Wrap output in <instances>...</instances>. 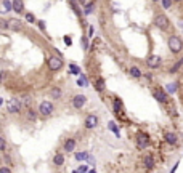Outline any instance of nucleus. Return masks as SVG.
Here are the masks:
<instances>
[{"label": "nucleus", "mask_w": 183, "mask_h": 173, "mask_svg": "<svg viewBox=\"0 0 183 173\" xmlns=\"http://www.w3.org/2000/svg\"><path fill=\"white\" fill-rule=\"evenodd\" d=\"M47 64H48V69L50 71H59L63 68V58L59 56H50L48 61H47Z\"/></svg>", "instance_id": "nucleus-2"}, {"label": "nucleus", "mask_w": 183, "mask_h": 173, "mask_svg": "<svg viewBox=\"0 0 183 173\" xmlns=\"http://www.w3.org/2000/svg\"><path fill=\"white\" fill-rule=\"evenodd\" d=\"M77 84L81 85V86H85V85H87V79H85V76H82L81 79H79V80H77Z\"/></svg>", "instance_id": "nucleus-31"}, {"label": "nucleus", "mask_w": 183, "mask_h": 173, "mask_svg": "<svg viewBox=\"0 0 183 173\" xmlns=\"http://www.w3.org/2000/svg\"><path fill=\"white\" fill-rule=\"evenodd\" d=\"M0 29H8V21L0 18Z\"/></svg>", "instance_id": "nucleus-28"}, {"label": "nucleus", "mask_w": 183, "mask_h": 173, "mask_svg": "<svg viewBox=\"0 0 183 173\" xmlns=\"http://www.w3.org/2000/svg\"><path fill=\"white\" fill-rule=\"evenodd\" d=\"M177 86H178L177 82H172V84H167V85H165V93H167V95H173V93L177 92Z\"/></svg>", "instance_id": "nucleus-15"}, {"label": "nucleus", "mask_w": 183, "mask_h": 173, "mask_svg": "<svg viewBox=\"0 0 183 173\" xmlns=\"http://www.w3.org/2000/svg\"><path fill=\"white\" fill-rule=\"evenodd\" d=\"M7 149V143H5V140L0 136V151H5Z\"/></svg>", "instance_id": "nucleus-33"}, {"label": "nucleus", "mask_w": 183, "mask_h": 173, "mask_svg": "<svg viewBox=\"0 0 183 173\" xmlns=\"http://www.w3.org/2000/svg\"><path fill=\"white\" fill-rule=\"evenodd\" d=\"M182 66H183V58H182V60H178L177 63H175V66H173L172 69H170V74H175V72H177L178 69L182 68Z\"/></svg>", "instance_id": "nucleus-22"}, {"label": "nucleus", "mask_w": 183, "mask_h": 173, "mask_svg": "<svg viewBox=\"0 0 183 173\" xmlns=\"http://www.w3.org/2000/svg\"><path fill=\"white\" fill-rule=\"evenodd\" d=\"M24 18H26V21H27V23H35V18H34V15H32V13H26V15H24Z\"/></svg>", "instance_id": "nucleus-27"}, {"label": "nucleus", "mask_w": 183, "mask_h": 173, "mask_svg": "<svg viewBox=\"0 0 183 173\" xmlns=\"http://www.w3.org/2000/svg\"><path fill=\"white\" fill-rule=\"evenodd\" d=\"M89 173H97V172H95V170H90V172H89Z\"/></svg>", "instance_id": "nucleus-41"}, {"label": "nucleus", "mask_w": 183, "mask_h": 173, "mask_svg": "<svg viewBox=\"0 0 183 173\" xmlns=\"http://www.w3.org/2000/svg\"><path fill=\"white\" fill-rule=\"evenodd\" d=\"M77 170L81 172V173H87V167H85V165H82V167H79Z\"/></svg>", "instance_id": "nucleus-36"}, {"label": "nucleus", "mask_w": 183, "mask_h": 173, "mask_svg": "<svg viewBox=\"0 0 183 173\" xmlns=\"http://www.w3.org/2000/svg\"><path fill=\"white\" fill-rule=\"evenodd\" d=\"M154 2H157V0H154Z\"/></svg>", "instance_id": "nucleus-44"}, {"label": "nucleus", "mask_w": 183, "mask_h": 173, "mask_svg": "<svg viewBox=\"0 0 183 173\" xmlns=\"http://www.w3.org/2000/svg\"><path fill=\"white\" fill-rule=\"evenodd\" d=\"M85 103H87V96L85 95H75L72 98V106L75 109H81Z\"/></svg>", "instance_id": "nucleus-7"}, {"label": "nucleus", "mask_w": 183, "mask_h": 173, "mask_svg": "<svg viewBox=\"0 0 183 173\" xmlns=\"http://www.w3.org/2000/svg\"><path fill=\"white\" fill-rule=\"evenodd\" d=\"M182 29H183V23H182Z\"/></svg>", "instance_id": "nucleus-43"}, {"label": "nucleus", "mask_w": 183, "mask_h": 173, "mask_svg": "<svg viewBox=\"0 0 183 173\" xmlns=\"http://www.w3.org/2000/svg\"><path fill=\"white\" fill-rule=\"evenodd\" d=\"M93 8H95L93 3H87V5H85V10H83V13H85V15H90L91 11H93Z\"/></svg>", "instance_id": "nucleus-25"}, {"label": "nucleus", "mask_w": 183, "mask_h": 173, "mask_svg": "<svg viewBox=\"0 0 183 173\" xmlns=\"http://www.w3.org/2000/svg\"><path fill=\"white\" fill-rule=\"evenodd\" d=\"M154 24H156L159 29L165 31L167 27H169V18H167L165 15H159V16H156V19H154Z\"/></svg>", "instance_id": "nucleus-5"}, {"label": "nucleus", "mask_w": 183, "mask_h": 173, "mask_svg": "<svg viewBox=\"0 0 183 173\" xmlns=\"http://www.w3.org/2000/svg\"><path fill=\"white\" fill-rule=\"evenodd\" d=\"M146 64L149 66L151 69H156L161 66V56H157V55H151L148 58V61H146Z\"/></svg>", "instance_id": "nucleus-8"}, {"label": "nucleus", "mask_w": 183, "mask_h": 173, "mask_svg": "<svg viewBox=\"0 0 183 173\" xmlns=\"http://www.w3.org/2000/svg\"><path fill=\"white\" fill-rule=\"evenodd\" d=\"M8 29L11 31H21L23 29V23L19 19H8Z\"/></svg>", "instance_id": "nucleus-10"}, {"label": "nucleus", "mask_w": 183, "mask_h": 173, "mask_svg": "<svg viewBox=\"0 0 183 173\" xmlns=\"http://www.w3.org/2000/svg\"><path fill=\"white\" fill-rule=\"evenodd\" d=\"M154 98H156V100L159 101V103H167V93L165 92H162V90H156V92H154Z\"/></svg>", "instance_id": "nucleus-11"}, {"label": "nucleus", "mask_w": 183, "mask_h": 173, "mask_svg": "<svg viewBox=\"0 0 183 173\" xmlns=\"http://www.w3.org/2000/svg\"><path fill=\"white\" fill-rule=\"evenodd\" d=\"M89 159V152H77L75 154V160H85Z\"/></svg>", "instance_id": "nucleus-24"}, {"label": "nucleus", "mask_w": 183, "mask_h": 173, "mask_svg": "<svg viewBox=\"0 0 183 173\" xmlns=\"http://www.w3.org/2000/svg\"><path fill=\"white\" fill-rule=\"evenodd\" d=\"M7 108H8V111H10L11 114H18L19 111H21L23 104H21V101H19V100L13 98V100H8V103H7Z\"/></svg>", "instance_id": "nucleus-3"}, {"label": "nucleus", "mask_w": 183, "mask_h": 173, "mask_svg": "<svg viewBox=\"0 0 183 173\" xmlns=\"http://www.w3.org/2000/svg\"><path fill=\"white\" fill-rule=\"evenodd\" d=\"M69 72L74 74V76H79V74H81V69H79V66L71 64V66H69Z\"/></svg>", "instance_id": "nucleus-23"}, {"label": "nucleus", "mask_w": 183, "mask_h": 173, "mask_svg": "<svg viewBox=\"0 0 183 173\" xmlns=\"http://www.w3.org/2000/svg\"><path fill=\"white\" fill-rule=\"evenodd\" d=\"M26 117H27V120H35V119H37V112H35L34 109H27V111H26Z\"/></svg>", "instance_id": "nucleus-20"}, {"label": "nucleus", "mask_w": 183, "mask_h": 173, "mask_svg": "<svg viewBox=\"0 0 183 173\" xmlns=\"http://www.w3.org/2000/svg\"><path fill=\"white\" fill-rule=\"evenodd\" d=\"M145 167L148 168V170H151V168L154 167V160H153V156L151 154H148L145 157Z\"/></svg>", "instance_id": "nucleus-18"}, {"label": "nucleus", "mask_w": 183, "mask_h": 173, "mask_svg": "<svg viewBox=\"0 0 183 173\" xmlns=\"http://www.w3.org/2000/svg\"><path fill=\"white\" fill-rule=\"evenodd\" d=\"M0 173H11V170L8 167H0Z\"/></svg>", "instance_id": "nucleus-35"}, {"label": "nucleus", "mask_w": 183, "mask_h": 173, "mask_svg": "<svg viewBox=\"0 0 183 173\" xmlns=\"http://www.w3.org/2000/svg\"><path fill=\"white\" fill-rule=\"evenodd\" d=\"M39 26H40V29H42V31L45 29V24H43V21H39Z\"/></svg>", "instance_id": "nucleus-37"}, {"label": "nucleus", "mask_w": 183, "mask_h": 173, "mask_svg": "<svg viewBox=\"0 0 183 173\" xmlns=\"http://www.w3.org/2000/svg\"><path fill=\"white\" fill-rule=\"evenodd\" d=\"M109 130H111V132H114L119 136V130H117V127H116V124H114V122H109Z\"/></svg>", "instance_id": "nucleus-30"}, {"label": "nucleus", "mask_w": 183, "mask_h": 173, "mask_svg": "<svg viewBox=\"0 0 183 173\" xmlns=\"http://www.w3.org/2000/svg\"><path fill=\"white\" fill-rule=\"evenodd\" d=\"M72 173H81V172H79V170H74V172H72Z\"/></svg>", "instance_id": "nucleus-42"}, {"label": "nucleus", "mask_w": 183, "mask_h": 173, "mask_svg": "<svg viewBox=\"0 0 183 173\" xmlns=\"http://www.w3.org/2000/svg\"><path fill=\"white\" fill-rule=\"evenodd\" d=\"M149 144V136L146 133H138L137 135V146L140 149H145Z\"/></svg>", "instance_id": "nucleus-6"}, {"label": "nucleus", "mask_w": 183, "mask_h": 173, "mask_svg": "<svg viewBox=\"0 0 183 173\" xmlns=\"http://www.w3.org/2000/svg\"><path fill=\"white\" fill-rule=\"evenodd\" d=\"M82 47H83V50H89V40L85 37L82 39Z\"/></svg>", "instance_id": "nucleus-34"}, {"label": "nucleus", "mask_w": 183, "mask_h": 173, "mask_svg": "<svg viewBox=\"0 0 183 173\" xmlns=\"http://www.w3.org/2000/svg\"><path fill=\"white\" fill-rule=\"evenodd\" d=\"M13 10L16 11V13H23V11H24V3H23V0H13Z\"/></svg>", "instance_id": "nucleus-14"}, {"label": "nucleus", "mask_w": 183, "mask_h": 173, "mask_svg": "<svg viewBox=\"0 0 183 173\" xmlns=\"http://www.w3.org/2000/svg\"><path fill=\"white\" fill-rule=\"evenodd\" d=\"M64 42H66V45H71V39L69 37H64Z\"/></svg>", "instance_id": "nucleus-38"}, {"label": "nucleus", "mask_w": 183, "mask_h": 173, "mask_svg": "<svg viewBox=\"0 0 183 173\" xmlns=\"http://www.w3.org/2000/svg\"><path fill=\"white\" fill-rule=\"evenodd\" d=\"M53 164L56 165V167H61V165L64 164V156H63V154H55V157H53Z\"/></svg>", "instance_id": "nucleus-16"}, {"label": "nucleus", "mask_w": 183, "mask_h": 173, "mask_svg": "<svg viewBox=\"0 0 183 173\" xmlns=\"http://www.w3.org/2000/svg\"><path fill=\"white\" fill-rule=\"evenodd\" d=\"M95 88H97V92H103V90H105V80H103V79H97Z\"/></svg>", "instance_id": "nucleus-19"}, {"label": "nucleus", "mask_w": 183, "mask_h": 173, "mask_svg": "<svg viewBox=\"0 0 183 173\" xmlns=\"http://www.w3.org/2000/svg\"><path fill=\"white\" fill-rule=\"evenodd\" d=\"M79 2H81V3H87V0H79Z\"/></svg>", "instance_id": "nucleus-39"}, {"label": "nucleus", "mask_w": 183, "mask_h": 173, "mask_svg": "<svg viewBox=\"0 0 183 173\" xmlns=\"http://www.w3.org/2000/svg\"><path fill=\"white\" fill-rule=\"evenodd\" d=\"M121 108H122V103L119 100H114V111H116L119 114V111H121Z\"/></svg>", "instance_id": "nucleus-26"}, {"label": "nucleus", "mask_w": 183, "mask_h": 173, "mask_svg": "<svg viewBox=\"0 0 183 173\" xmlns=\"http://www.w3.org/2000/svg\"><path fill=\"white\" fill-rule=\"evenodd\" d=\"M162 7L164 8H170L172 7V0H162Z\"/></svg>", "instance_id": "nucleus-32"}, {"label": "nucleus", "mask_w": 183, "mask_h": 173, "mask_svg": "<svg viewBox=\"0 0 183 173\" xmlns=\"http://www.w3.org/2000/svg\"><path fill=\"white\" fill-rule=\"evenodd\" d=\"M130 76L135 77V79H138V77H141V71L133 66V68H130Z\"/></svg>", "instance_id": "nucleus-21"}, {"label": "nucleus", "mask_w": 183, "mask_h": 173, "mask_svg": "<svg viewBox=\"0 0 183 173\" xmlns=\"http://www.w3.org/2000/svg\"><path fill=\"white\" fill-rule=\"evenodd\" d=\"M3 7H5V11H10L13 8V3H11L10 0H5V2H3Z\"/></svg>", "instance_id": "nucleus-29"}, {"label": "nucleus", "mask_w": 183, "mask_h": 173, "mask_svg": "<svg viewBox=\"0 0 183 173\" xmlns=\"http://www.w3.org/2000/svg\"><path fill=\"white\" fill-rule=\"evenodd\" d=\"M97 125H98V117L93 116V114H90V116L85 119V127L87 128H95Z\"/></svg>", "instance_id": "nucleus-9"}, {"label": "nucleus", "mask_w": 183, "mask_h": 173, "mask_svg": "<svg viewBox=\"0 0 183 173\" xmlns=\"http://www.w3.org/2000/svg\"><path fill=\"white\" fill-rule=\"evenodd\" d=\"M39 112H40L43 117L50 116V114L53 112V104H51L50 101H42L40 106H39Z\"/></svg>", "instance_id": "nucleus-4"}, {"label": "nucleus", "mask_w": 183, "mask_h": 173, "mask_svg": "<svg viewBox=\"0 0 183 173\" xmlns=\"http://www.w3.org/2000/svg\"><path fill=\"white\" fill-rule=\"evenodd\" d=\"M75 149V140L74 138H67L64 141V151L66 152H72Z\"/></svg>", "instance_id": "nucleus-12"}, {"label": "nucleus", "mask_w": 183, "mask_h": 173, "mask_svg": "<svg viewBox=\"0 0 183 173\" xmlns=\"http://www.w3.org/2000/svg\"><path fill=\"white\" fill-rule=\"evenodd\" d=\"M3 104V100H2V98H0V106H2Z\"/></svg>", "instance_id": "nucleus-40"}, {"label": "nucleus", "mask_w": 183, "mask_h": 173, "mask_svg": "<svg viewBox=\"0 0 183 173\" xmlns=\"http://www.w3.org/2000/svg\"><path fill=\"white\" fill-rule=\"evenodd\" d=\"M165 141L169 144H177V135H175V133H165Z\"/></svg>", "instance_id": "nucleus-17"}, {"label": "nucleus", "mask_w": 183, "mask_h": 173, "mask_svg": "<svg viewBox=\"0 0 183 173\" xmlns=\"http://www.w3.org/2000/svg\"><path fill=\"white\" fill-rule=\"evenodd\" d=\"M61 96H63V90H61V88L55 86V88L50 90V98H51V100H59Z\"/></svg>", "instance_id": "nucleus-13"}, {"label": "nucleus", "mask_w": 183, "mask_h": 173, "mask_svg": "<svg viewBox=\"0 0 183 173\" xmlns=\"http://www.w3.org/2000/svg\"><path fill=\"white\" fill-rule=\"evenodd\" d=\"M169 48H170V52H172V53H180L182 48H183L182 39H178V37H175V35H172V37L169 39Z\"/></svg>", "instance_id": "nucleus-1"}]
</instances>
